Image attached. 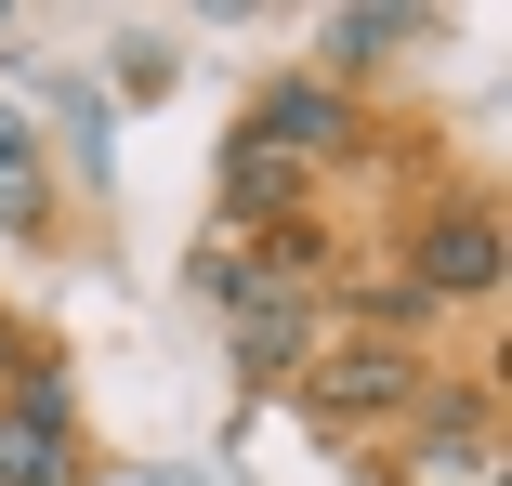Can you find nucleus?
Segmentation results:
<instances>
[{"label":"nucleus","instance_id":"39448f33","mask_svg":"<svg viewBox=\"0 0 512 486\" xmlns=\"http://www.w3.org/2000/svg\"><path fill=\"white\" fill-rule=\"evenodd\" d=\"M224 342H237V381H250V395H276V381H302V355H316L329 342V316H316V289H237V303H224Z\"/></svg>","mask_w":512,"mask_h":486},{"label":"nucleus","instance_id":"20e7f679","mask_svg":"<svg viewBox=\"0 0 512 486\" xmlns=\"http://www.w3.org/2000/svg\"><path fill=\"white\" fill-rule=\"evenodd\" d=\"M394 263L421 276V303H434V316H447V303H499V211H486V198H434L421 224H407Z\"/></svg>","mask_w":512,"mask_h":486},{"label":"nucleus","instance_id":"423d86ee","mask_svg":"<svg viewBox=\"0 0 512 486\" xmlns=\"http://www.w3.org/2000/svg\"><path fill=\"white\" fill-rule=\"evenodd\" d=\"M289 211H316V171H289L276 145H224V184H211V237H263V224H289Z\"/></svg>","mask_w":512,"mask_h":486},{"label":"nucleus","instance_id":"0eeeda50","mask_svg":"<svg viewBox=\"0 0 512 486\" xmlns=\"http://www.w3.org/2000/svg\"><path fill=\"white\" fill-rule=\"evenodd\" d=\"M407 40H434V14H407V0H394V14H329V27H316V79L355 92V79H368L381 53H407Z\"/></svg>","mask_w":512,"mask_h":486},{"label":"nucleus","instance_id":"7ed1b4c3","mask_svg":"<svg viewBox=\"0 0 512 486\" xmlns=\"http://www.w3.org/2000/svg\"><path fill=\"white\" fill-rule=\"evenodd\" d=\"M237 132H250V145H276L289 171H342V158H368V119H355V92H342V79H316V66L263 79Z\"/></svg>","mask_w":512,"mask_h":486},{"label":"nucleus","instance_id":"f03ea898","mask_svg":"<svg viewBox=\"0 0 512 486\" xmlns=\"http://www.w3.org/2000/svg\"><path fill=\"white\" fill-rule=\"evenodd\" d=\"M0 486H92V460H79V395H66L53 355H27L14 381H0Z\"/></svg>","mask_w":512,"mask_h":486},{"label":"nucleus","instance_id":"f257e3e1","mask_svg":"<svg viewBox=\"0 0 512 486\" xmlns=\"http://www.w3.org/2000/svg\"><path fill=\"white\" fill-rule=\"evenodd\" d=\"M421 368H434V355H407V342H355V329H329L316 355H302L289 408L316 421V434H381V421H407V395H421Z\"/></svg>","mask_w":512,"mask_h":486}]
</instances>
